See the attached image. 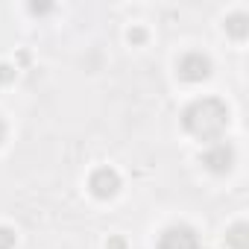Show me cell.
Listing matches in <instances>:
<instances>
[{
    "label": "cell",
    "mask_w": 249,
    "mask_h": 249,
    "mask_svg": "<svg viewBox=\"0 0 249 249\" xmlns=\"http://www.w3.org/2000/svg\"><path fill=\"white\" fill-rule=\"evenodd\" d=\"M246 231H249V229H246V223L231 226V229H229V234H226L229 246H231V249H249V234H246Z\"/></svg>",
    "instance_id": "cell-7"
},
{
    "label": "cell",
    "mask_w": 249,
    "mask_h": 249,
    "mask_svg": "<svg viewBox=\"0 0 249 249\" xmlns=\"http://www.w3.org/2000/svg\"><path fill=\"white\" fill-rule=\"evenodd\" d=\"M12 246H15V231L0 226V249H12Z\"/></svg>",
    "instance_id": "cell-8"
},
{
    "label": "cell",
    "mask_w": 249,
    "mask_h": 249,
    "mask_svg": "<svg viewBox=\"0 0 249 249\" xmlns=\"http://www.w3.org/2000/svg\"><path fill=\"white\" fill-rule=\"evenodd\" d=\"M176 71H179V76L185 82H202V79L211 76V59L205 53H199V50H191V53H185L179 59Z\"/></svg>",
    "instance_id": "cell-2"
},
{
    "label": "cell",
    "mask_w": 249,
    "mask_h": 249,
    "mask_svg": "<svg viewBox=\"0 0 249 249\" xmlns=\"http://www.w3.org/2000/svg\"><path fill=\"white\" fill-rule=\"evenodd\" d=\"M182 126L199 141H217L226 132V126H229V108L217 97L194 100L182 111Z\"/></svg>",
    "instance_id": "cell-1"
},
{
    "label": "cell",
    "mask_w": 249,
    "mask_h": 249,
    "mask_svg": "<svg viewBox=\"0 0 249 249\" xmlns=\"http://www.w3.org/2000/svg\"><path fill=\"white\" fill-rule=\"evenodd\" d=\"M108 249H123V240H120V237H114V240H108Z\"/></svg>",
    "instance_id": "cell-12"
},
{
    "label": "cell",
    "mask_w": 249,
    "mask_h": 249,
    "mask_svg": "<svg viewBox=\"0 0 249 249\" xmlns=\"http://www.w3.org/2000/svg\"><path fill=\"white\" fill-rule=\"evenodd\" d=\"M3 138H6V123H3V117H0V144H3Z\"/></svg>",
    "instance_id": "cell-13"
},
{
    "label": "cell",
    "mask_w": 249,
    "mask_h": 249,
    "mask_svg": "<svg viewBox=\"0 0 249 249\" xmlns=\"http://www.w3.org/2000/svg\"><path fill=\"white\" fill-rule=\"evenodd\" d=\"M226 33L234 36V38H246V33H249V15H246V12L229 15V18H226Z\"/></svg>",
    "instance_id": "cell-6"
},
{
    "label": "cell",
    "mask_w": 249,
    "mask_h": 249,
    "mask_svg": "<svg viewBox=\"0 0 249 249\" xmlns=\"http://www.w3.org/2000/svg\"><path fill=\"white\" fill-rule=\"evenodd\" d=\"M202 164H205L211 173H229L231 164H234V147H231V144H223V141L211 144V147L202 153Z\"/></svg>",
    "instance_id": "cell-4"
},
{
    "label": "cell",
    "mask_w": 249,
    "mask_h": 249,
    "mask_svg": "<svg viewBox=\"0 0 249 249\" xmlns=\"http://www.w3.org/2000/svg\"><path fill=\"white\" fill-rule=\"evenodd\" d=\"M12 76H15V71H12L9 65H0V82H9Z\"/></svg>",
    "instance_id": "cell-9"
},
{
    "label": "cell",
    "mask_w": 249,
    "mask_h": 249,
    "mask_svg": "<svg viewBox=\"0 0 249 249\" xmlns=\"http://www.w3.org/2000/svg\"><path fill=\"white\" fill-rule=\"evenodd\" d=\"M30 12H36V15H38V12H50V6H47V3H33Z\"/></svg>",
    "instance_id": "cell-10"
},
{
    "label": "cell",
    "mask_w": 249,
    "mask_h": 249,
    "mask_svg": "<svg viewBox=\"0 0 249 249\" xmlns=\"http://www.w3.org/2000/svg\"><path fill=\"white\" fill-rule=\"evenodd\" d=\"M159 249H199V237L191 226H170L161 231Z\"/></svg>",
    "instance_id": "cell-3"
},
{
    "label": "cell",
    "mask_w": 249,
    "mask_h": 249,
    "mask_svg": "<svg viewBox=\"0 0 249 249\" xmlns=\"http://www.w3.org/2000/svg\"><path fill=\"white\" fill-rule=\"evenodd\" d=\"M129 38H132V41H144V38H147V33H144V30H132V33H129Z\"/></svg>",
    "instance_id": "cell-11"
},
{
    "label": "cell",
    "mask_w": 249,
    "mask_h": 249,
    "mask_svg": "<svg viewBox=\"0 0 249 249\" xmlns=\"http://www.w3.org/2000/svg\"><path fill=\"white\" fill-rule=\"evenodd\" d=\"M88 188H91V194H94V196L108 199V196H114V194H117V188H120V176H117L111 167H100V170H94V173H91Z\"/></svg>",
    "instance_id": "cell-5"
}]
</instances>
